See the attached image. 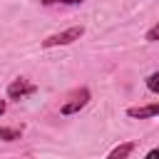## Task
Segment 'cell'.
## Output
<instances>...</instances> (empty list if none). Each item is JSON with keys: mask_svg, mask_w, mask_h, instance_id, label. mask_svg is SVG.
<instances>
[{"mask_svg": "<svg viewBox=\"0 0 159 159\" xmlns=\"http://www.w3.org/2000/svg\"><path fill=\"white\" fill-rule=\"evenodd\" d=\"M82 35H84V27H82V25H72V27H67V30H62V32H55V35L45 37V40H42V47L50 50V47H60V45H72V42L80 40Z\"/></svg>", "mask_w": 159, "mask_h": 159, "instance_id": "1", "label": "cell"}, {"mask_svg": "<svg viewBox=\"0 0 159 159\" xmlns=\"http://www.w3.org/2000/svg\"><path fill=\"white\" fill-rule=\"evenodd\" d=\"M87 102H89V89L87 87H82V89H77L62 107H60V114H65V117H72V114H77L80 109H84L87 107Z\"/></svg>", "mask_w": 159, "mask_h": 159, "instance_id": "2", "label": "cell"}, {"mask_svg": "<svg viewBox=\"0 0 159 159\" xmlns=\"http://www.w3.org/2000/svg\"><path fill=\"white\" fill-rule=\"evenodd\" d=\"M37 92V87L27 80V77H17L7 84V99H25L27 94Z\"/></svg>", "mask_w": 159, "mask_h": 159, "instance_id": "3", "label": "cell"}, {"mask_svg": "<svg viewBox=\"0 0 159 159\" xmlns=\"http://www.w3.org/2000/svg\"><path fill=\"white\" fill-rule=\"evenodd\" d=\"M159 114V102H152V104H144V107H129L127 109V117L132 119H149V117H157Z\"/></svg>", "mask_w": 159, "mask_h": 159, "instance_id": "4", "label": "cell"}, {"mask_svg": "<svg viewBox=\"0 0 159 159\" xmlns=\"http://www.w3.org/2000/svg\"><path fill=\"white\" fill-rule=\"evenodd\" d=\"M132 152H134V142H122L119 147H114V149L107 154V159H129Z\"/></svg>", "mask_w": 159, "mask_h": 159, "instance_id": "5", "label": "cell"}, {"mask_svg": "<svg viewBox=\"0 0 159 159\" xmlns=\"http://www.w3.org/2000/svg\"><path fill=\"white\" fill-rule=\"evenodd\" d=\"M20 134H22V129H17V127H0L2 142H15V139H20Z\"/></svg>", "mask_w": 159, "mask_h": 159, "instance_id": "6", "label": "cell"}, {"mask_svg": "<svg viewBox=\"0 0 159 159\" xmlns=\"http://www.w3.org/2000/svg\"><path fill=\"white\" fill-rule=\"evenodd\" d=\"M147 89L154 92V94H159V72H152L147 77Z\"/></svg>", "mask_w": 159, "mask_h": 159, "instance_id": "7", "label": "cell"}, {"mask_svg": "<svg viewBox=\"0 0 159 159\" xmlns=\"http://www.w3.org/2000/svg\"><path fill=\"white\" fill-rule=\"evenodd\" d=\"M144 40H147V42H159V22L152 25V27L144 32Z\"/></svg>", "mask_w": 159, "mask_h": 159, "instance_id": "8", "label": "cell"}, {"mask_svg": "<svg viewBox=\"0 0 159 159\" xmlns=\"http://www.w3.org/2000/svg\"><path fill=\"white\" fill-rule=\"evenodd\" d=\"M42 5H80V2H84V0H40Z\"/></svg>", "mask_w": 159, "mask_h": 159, "instance_id": "9", "label": "cell"}, {"mask_svg": "<svg viewBox=\"0 0 159 159\" xmlns=\"http://www.w3.org/2000/svg\"><path fill=\"white\" fill-rule=\"evenodd\" d=\"M144 159H159V147H157V149H149V152L144 154Z\"/></svg>", "mask_w": 159, "mask_h": 159, "instance_id": "10", "label": "cell"}, {"mask_svg": "<svg viewBox=\"0 0 159 159\" xmlns=\"http://www.w3.org/2000/svg\"><path fill=\"white\" fill-rule=\"evenodd\" d=\"M5 109H7V102H5V99H0V114H5Z\"/></svg>", "mask_w": 159, "mask_h": 159, "instance_id": "11", "label": "cell"}]
</instances>
